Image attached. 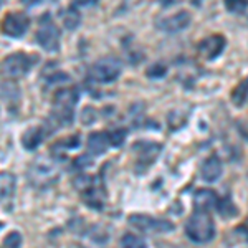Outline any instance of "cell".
I'll return each instance as SVG.
<instances>
[{
    "label": "cell",
    "instance_id": "6da1fadb",
    "mask_svg": "<svg viewBox=\"0 0 248 248\" xmlns=\"http://www.w3.org/2000/svg\"><path fill=\"white\" fill-rule=\"evenodd\" d=\"M186 235L190 242L199 243V245L210 243L217 235V229H215V222L209 215V212L194 210V214L186 222Z\"/></svg>",
    "mask_w": 248,
    "mask_h": 248
},
{
    "label": "cell",
    "instance_id": "7a4b0ae2",
    "mask_svg": "<svg viewBox=\"0 0 248 248\" xmlns=\"http://www.w3.org/2000/svg\"><path fill=\"white\" fill-rule=\"evenodd\" d=\"M79 93L77 88H60L53 96L55 111L51 113V123L55 127H62L73 121V108L77 106Z\"/></svg>",
    "mask_w": 248,
    "mask_h": 248
},
{
    "label": "cell",
    "instance_id": "3957f363",
    "mask_svg": "<svg viewBox=\"0 0 248 248\" xmlns=\"http://www.w3.org/2000/svg\"><path fill=\"white\" fill-rule=\"evenodd\" d=\"M62 169L58 167V162L50 157H38L37 161L31 162L29 167V181L37 189H46V187L53 186L60 179Z\"/></svg>",
    "mask_w": 248,
    "mask_h": 248
},
{
    "label": "cell",
    "instance_id": "277c9868",
    "mask_svg": "<svg viewBox=\"0 0 248 248\" xmlns=\"http://www.w3.org/2000/svg\"><path fill=\"white\" fill-rule=\"evenodd\" d=\"M123 71V65L118 58L108 57L101 58L91 66L90 77L98 83H113L119 78Z\"/></svg>",
    "mask_w": 248,
    "mask_h": 248
},
{
    "label": "cell",
    "instance_id": "5b68a950",
    "mask_svg": "<svg viewBox=\"0 0 248 248\" xmlns=\"http://www.w3.org/2000/svg\"><path fill=\"white\" fill-rule=\"evenodd\" d=\"M31 66H33L31 57L25 53H14L2 60V63H0V73L9 78H20L29 73Z\"/></svg>",
    "mask_w": 248,
    "mask_h": 248
},
{
    "label": "cell",
    "instance_id": "8992f818",
    "mask_svg": "<svg viewBox=\"0 0 248 248\" xmlns=\"http://www.w3.org/2000/svg\"><path fill=\"white\" fill-rule=\"evenodd\" d=\"M129 223L134 227V229L141 230V232H153V233H167V232H172L175 229L174 223L167 222V220L162 218H154L151 215L146 214H133L129 215Z\"/></svg>",
    "mask_w": 248,
    "mask_h": 248
},
{
    "label": "cell",
    "instance_id": "52a82bcc",
    "mask_svg": "<svg viewBox=\"0 0 248 248\" xmlns=\"http://www.w3.org/2000/svg\"><path fill=\"white\" fill-rule=\"evenodd\" d=\"M162 146L153 141H138L133 146V153H136V167L139 170H146L151 164L157 161Z\"/></svg>",
    "mask_w": 248,
    "mask_h": 248
},
{
    "label": "cell",
    "instance_id": "ba28073f",
    "mask_svg": "<svg viewBox=\"0 0 248 248\" xmlns=\"http://www.w3.org/2000/svg\"><path fill=\"white\" fill-rule=\"evenodd\" d=\"M37 42L46 51H57L60 48V30L51 20L45 17L42 20L37 31Z\"/></svg>",
    "mask_w": 248,
    "mask_h": 248
},
{
    "label": "cell",
    "instance_id": "9c48e42d",
    "mask_svg": "<svg viewBox=\"0 0 248 248\" xmlns=\"http://www.w3.org/2000/svg\"><path fill=\"white\" fill-rule=\"evenodd\" d=\"M225 46H227V38L220 33H214L210 37L203 38L199 43L197 51L205 62H214V60H217L223 53Z\"/></svg>",
    "mask_w": 248,
    "mask_h": 248
},
{
    "label": "cell",
    "instance_id": "30bf717a",
    "mask_svg": "<svg viewBox=\"0 0 248 248\" xmlns=\"http://www.w3.org/2000/svg\"><path fill=\"white\" fill-rule=\"evenodd\" d=\"M29 25H30V20L25 14L12 12V14H7L5 18L2 20V31L7 37L20 38L29 30Z\"/></svg>",
    "mask_w": 248,
    "mask_h": 248
},
{
    "label": "cell",
    "instance_id": "8fae6325",
    "mask_svg": "<svg viewBox=\"0 0 248 248\" xmlns=\"http://www.w3.org/2000/svg\"><path fill=\"white\" fill-rule=\"evenodd\" d=\"M192 22V15L189 12L181 10L177 14L170 15V17L161 18L157 22V29L162 30L164 33H179V31L186 30Z\"/></svg>",
    "mask_w": 248,
    "mask_h": 248
},
{
    "label": "cell",
    "instance_id": "7c38bea8",
    "mask_svg": "<svg viewBox=\"0 0 248 248\" xmlns=\"http://www.w3.org/2000/svg\"><path fill=\"white\" fill-rule=\"evenodd\" d=\"M223 174V164L222 159L217 154H212L201 166V179L207 184H214L217 182Z\"/></svg>",
    "mask_w": 248,
    "mask_h": 248
},
{
    "label": "cell",
    "instance_id": "4fadbf2b",
    "mask_svg": "<svg viewBox=\"0 0 248 248\" xmlns=\"http://www.w3.org/2000/svg\"><path fill=\"white\" fill-rule=\"evenodd\" d=\"M218 201V195L212 189H199L194 194V209L210 212Z\"/></svg>",
    "mask_w": 248,
    "mask_h": 248
},
{
    "label": "cell",
    "instance_id": "5bb4252c",
    "mask_svg": "<svg viewBox=\"0 0 248 248\" xmlns=\"http://www.w3.org/2000/svg\"><path fill=\"white\" fill-rule=\"evenodd\" d=\"M15 175L10 172H0V205H10L15 194Z\"/></svg>",
    "mask_w": 248,
    "mask_h": 248
},
{
    "label": "cell",
    "instance_id": "9a60e30c",
    "mask_svg": "<svg viewBox=\"0 0 248 248\" xmlns=\"http://www.w3.org/2000/svg\"><path fill=\"white\" fill-rule=\"evenodd\" d=\"M109 147V139L106 133H93L88 138V153L93 155H101Z\"/></svg>",
    "mask_w": 248,
    "mask_h": 248
},
{
    "label": "cell",
    "instance_id": "2e32d148",
    "mask_svg": "<svg viewBox=\"0 0 248 248\" xmlns=\"http://www.w3.org/2000/svg\"><path fill=\"white\" fill-rule=\"evenodd\" d=\"M215 209H217L218 215L223 220L233 218V217H237V215H238V207L235 205L233 201H232V195L230 194H227L225 197L218 199L217 203H215Z\"/></svg>",
    "mask_w": 248,
    "mask_h": 248
},
{
    "label": "cell",
    "instance_id": "e0dca14e",
    "mask_svg": "<svg viewBox=\"0 0 248 248\" xmlns=\"http://www.w3.org/2000/svg\"><path fill=\"white\" fill-rule=\"evenodd\" d=\"M45 136H46L45 127H31V129H29L25 134H23V146H25L29 151L37 149L40 144L43 142Z\"/></svg>",
    "mask_w": 248,
    "mask_h": 248
},
{
    "label": "cell",
    "instance_id": "ac0fdd59",
    "mask_svg": "<svg viewBox=\"0 0 248 248\" xmlns=\"http://www.w3.org/2000/svg\"><path fill=\"white\" fill-rule=\"evenodd\" d=\"M230 101L237 108H242L248 101V77L245 79H242V81L233 88V91H232V94H230Z\"/></svg>",
    "mask_w": 248,
    "mask_h": 248
},
{
    "label": "cell",
    "instance_id": "d6986e66",
    "mask_svg": "<svg viewBox=\"0 0 248 248\" xmlns=\"http://www.w3.org/2000/svg\"><path fill=\"white\" fill-rule=\"evenodd\" d=\"M96 181H98V179H96L94 175L79 174V175H77V177L73 179V186H75V189L79 192V194H85V192H88L90 189H93L96 184H98Z\"/></svg>",
    "mask_w": 248,
    "mask_h": 248
},
{
    "label": "cell",
    "instance_id": "ffe728a7",
    "mask_svg": "<svg viewBox=\"0 0 248 248\" xmlns=\"http://www.w3.org/2000/svg\"><path fill=\"white\" fill-rule=\"evenodd\" d=\"M62 20H63V25L68 30H75L81 23V15H79V12L75 7H70L65 12H62Z\"/></svg>",
    "mask_w": 248,
    "mask_h": 248
},
{
    "label": "cell",
    "instance_id": "44dd1931",
    "mask_svg": "<svg viewBox=\"0 0 248 248\" xmlns=\"http://www.w3.org/2000/svg\"><path fill=\"white\" fill-rule=\"evenodd\" d=\"M229 242L232 245H237V243H245V245H248V225L247 223H242V225L235 227V229L230 232Z\"/></svg>",
    "mask_w": 248,
    "mask_h": 248
},
{
    "label": "cell",
    "instance_id": "7402d4cb",
    "mask_svg": "<svg viewBox=\"0 0 248 248\" xmlns=\"http://www.w3.org/2000/svg\"><path fill=\"white\" fill-rule=\"evenodd\" d=\"M0 96L3 99H9V101H14V99L18 98V88L17 85L10 81H3L0 83Z\"/></svg>",
    "mask_w": 248,
    "mask_h": 248
},
{
    "label": "cell",
    "instance_id": "603a6c76",
    "mask_svg": "<svg viewBox=\"0 0 248 248\" xmlns=\"http://www.w3.org/2000/svg\"><path fill=\"white\" fill-rule=\"evenodd\" d=\"M223 5L230 14H245L248 9V0H223Z\"/></svg>",
    "mask_w": 248,
    "mask_h": 248
},
{
    "label": "cell",
    "instance_id": "cb8c5ba5",
    "mask_svg": "<svg viewBox=\"0 0 248 248\" xmlns=\"http://www.w3.org/2000/svg\"><path fill=\"white\" fill-rule=\"evenodd\" d=\"M126 136H127V131L124 127H118V129H113L108 133V139H109V146H114V147H119L123 146L124 141H126Z\"/></svg>",
    "mask_w": 248,
    "mask_h": 248
},
{
    "label": "cell",
    "instance_id": "d4e9b609",
    "mask_svg": "<svg viewBox=\"0 0 248 248\" xmlns=\"http://www.w3.org/2000/svg\"><path fill=\"white\" fill-rule=\"evenodd\" d=\"M121 245L129 248V247H134V248H142L146 247V240L138 237V235L134 233H126L124 237L121 238Z\"/></svg>",
    "mask_w": 248,
    "mask_h": 248
},
{
    "label": "cell",
    "instance_id": "484cf974",
    "mask_svg": "<svg viewBox=\"0 0 248 248\" xmlns=\"http://www.w3.org/2000/svg\"><path fill=\"white\" fill-rule=\"evenodd\" d=\"M146 75L149 78H164L167 75V65H164L162 62L154 63V65H151L147 68Z\"/></svg>",
    "mask_w": 248,
    "mask_h": 248
},
{
    "label": "cell",
    "instance_id": "4316f807",
    "mask_svg": "<svg viewBox=\"0 0 248 248\" xmlns=\"http://www.w3.org/2000/svg\"><path fill=\"white\" fill-rule=\"evenodd\" d=\"M22 245V237L18 232H12L3 238V247H20Z\"/></svg>",
    "mask_w": 248,
    "mask_h": 248
},
{
    "label": "cell",
    "instance_id": "83f0119b",
    "mask_svg": "<svg viewBox=\"0 0 248 248\" xmlns=\"http://www.w3.org/2000/svg\"><path fill=\"white\" fill-rule=\"evenodd\" d=\"M94 113H96V111L93 109V108L86 106L85 109H83V113H81V121L85 123V124H91V123L94 121V118H96Z\"/></svg>",
    "mask_w": 248,
    "mask_h": 248
},
{
    "label": "cell",
    "instance_id": "f1b7e54d",
    "mask_svg": "<svg viewBox=\"0 0 248 248\" xmlns=\"http://www.w3.org/2000/svg\"><path fill=\"white\" fill-rule=\"evenodd\" d=\"M23 3H25V5H35V3H38L40 0H22Z\"/></svg>",
    "mask_w": 248,
    "mask_h": 248
},
{
    "label": "cell",
    "instance_id": "f546056e",
    "mask_svg": "<svg viewBox=\"0 0 248 248\" xmlns=\"http://www.w3.org/2000/svg\"><path fill=\"white\" fill-rule=\"evenodd\" d=\"M2 2H3V0H0V5H2Z\"/></svg>",
    "mask_w": 248,
    "mask_h": 248
}]
</instances>
